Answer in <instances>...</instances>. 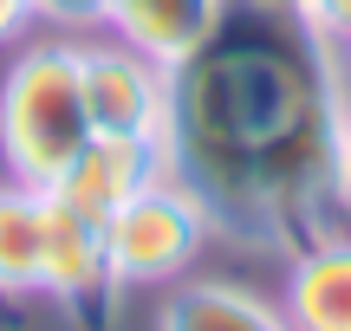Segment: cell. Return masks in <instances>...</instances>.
Masks as SVG:
<instances>
[{"label":"cell","instance_id":"16","mask_svg":"<svg viewBox=\"0 0 351 331\" xmlns=\"http://www.w3.org/2000/svg\"><path fill=\"white\" fill-rule=\"evenodd\" d=\"M339 65H345V85H351V46H345V52H339Z\"/></svg>","mask_w":351,"mask_h":331},{"label":"cell","instance_id":"3","mask_svg":"<svg viewBox=\"0 0 351 331\" xmlns=\"http://www.w3.org/2000/svg\"><path fill=\"white\" fill-rule=\"evenodd\" d=\"M215 241L202 202L176 176L150 182L143 195H130L111 221H104V254H111L117 286H169L195 267V254Z\"/></svg>","mask_w":351,"mask_h":331},{"label":"cell","instance_id":"8","mask_svg":"<svg viewBox=\"0 0 351 331\" xmlns=\"http://www.w3.org/2000/svg\"><path fill=\"white\" fill-rule=\"evenodd\" d=\"M221 13H228V0H111L104 7V33L150 52L156 65H182L215 33Z\"/></svg>","mask_w":351,"mask_h":331},{"label":"cell","instance_id":"9","mask_svg":"<svg viewBox=\"0 0 351 331\" xmlns=\"http://www.w3.org/2000/svg\"><path fill=\"white\" fill-rule=\"evenodd\" d=\"M156 331H293L287 312L234 280H189L169 293Z\"/></svg>","mask_w":351,"mask_h":331},{"label":"cell","instance_id":"6","mask_svg":"<svg viewBox=\"0 0 351 331\" xmlns=\"http://www.w3.org/2000/svg\"><path fill=\"white\" fill-rule=\"evenodd\" d=\"M169 176V150L163 143H124V137H91L85 150L72 156L59 182H52V202H65L85 221H111L130 195H143L150 182Z\"/></svg>","mask_w":351,"mask_h":331},{"label":"cell","instance_id":"5","mask_svg":"<svg viewBox=\"0 0 351 331\" xmlns=\"http://www.w3.org/2000/svg\"><path fill=\"white\" fill-rule=\"evenodd\" d=\"M39 293H46L52 306H65V319L85 325V331H104L117 319V299H124V286H117V273H111V254H104V228L85 221V215H72L65 202H52V215H46Z\"/></svg>","mask_w":351,"mask_h":331},{"label":"cell","instance_id":"1","mask_svg":"<svg viewBox=\"0 0 351 331\" xmlns=\"http://www.w3.org/2000/svg\"><path fill=\"white\" fill-rule=\"evenodd\" d=\"M345 65L287 7L228 0L215 33L169 65V176L202 202L215 241L300 254L345 228L339 117Z\"/></svg>","mask_w":351,"mask_h":331},{"label":"cell","instance_id":"13","mask_svg":"<svg viewBox=\"0 0 351 331\" xmlns=\"http://www.w3.org/2000/svg\"><path fill=\"white\" fill-rule=\"evenodd\" d=\"M33 33V0H0V46H20Z\"/></svg>","mask_w":351,"mask_h":331},{"label":"cell","instance_id":"15","mask_svg":"<svg viewBox=\"0 0 351 331\" xmlns=\"http://www.w3.org/2000/svg\"><path fill=\"white\" fill-rule=\"evenodd\" d=\"M247 7H287L293 13V0H247Z\"/></svg>","mask_w":351,"mask_h":331},{"label":"cell","instance_id":"14","mask_svg":"<svg viewBox=\"0 0 351 331\" xmlns=\"http://www.w3.org/2000/svg\"><path fill=\"white\" fill-rule=\"evenodd\" d=\"M339 176H345V202H351V98H345V117H339Z\"/></svg>","mask_w":351,"mask_h":331},{"label":"cell","instance_id":"10","mask_svg":"<svg viewBox=\"0 0 351 331\" xmlns=\"http://www.w3.org/2000/svg\"><path fill=\"white\" fill-rule=\"evenodd\" d=\"M46 215L52 195L0 176V299L39 293V254H46Z\"/></svg>","mask_w":351,"mask_h":331},{"label":"cell","instance_id":"7","mask_svg":"<svg viewBox=\"0 0 351 331\" xmlns=\"http://www.w3.org/2000/svg\"><path fill=\"white\" fill-rule=\"evenodd\" d=\"M280 312L293 331H351V234L345 228L287 254Z\"/></svg>","mask_w":351,"mask_h":331},{"label":"cell","instance_id":"4","mask_svg":"<svg viewBox=\"0 0 351 331\" xmlns=\"http://www.w3.org/2000/svg\"><path fill=\"white\" fill-rule=\"evenodd\" d=\"M78 78H85L91 137L163 143L169 137V65L124 39H78Z\"/></svg>","mask_w":351,"mask_h":331},{"label":"cell","instance_id":"11","mask_svg":"<svg viewBox=\"0 0 351 331\" xmlns=\"http://www.w3.org/2000/svg\"><path fill=\"white\" fill-rule=\"evenodd\" d=\"M104 7L111 0H33V26H52V33H104Z\"/></svg>","mask_w":351,"mask_h":331},{"label":"cell","instance_id":"12","mask_svg":"<svg viewBox=\"0 0 351 331\" xmlns=\"http://www.w3.org/2000/svg\"><path fill=\"white\" fill-rule=\"evenodd\" d=\"M293 20L332 52L351 46V0H293Z\"/></svg>","mask_w":351,"mask_h":331},{"label":"cell","instance_id":"2","mask_svg":"<svg viewBox=\"0 0 351 331\" xmlns=\"http://www.w3.org/2000/svg\"><path fill=\"white\" fill-rule=\"evenodd\" d=\"M85 143H91V117H85V78H78V39L46 33L20 46L0 78V169H7V182L52 189Z\"/></svg>","mask_w":351,"mask_h":331}]
</instances>
